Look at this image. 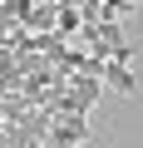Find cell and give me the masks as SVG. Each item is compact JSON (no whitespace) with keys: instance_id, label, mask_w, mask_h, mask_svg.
<instances>
[{"instance_id":"1","label":"cell","mask_w":143,"mask_h":148,"mask_svg":"<svg viewBox=\"0 0 143 148\" xmlns=\"http://www.w3.org/2000/svg\"><path fill=\"white\" fill-rule=\"evenodd\" d=\"M79 143H89V119H79V114H54V123H49V133H44V148H79Z\"/></svg>"},{"instance_id":"2","label":"cell","mask_w":143,"mask_h":148,"mask_svg":"<svg viewBox=\"0 0 143 148\" xmlns=\"http://www.w3.org/2000/svg\"><path fill=\"white\" fill-rule=\"evenodd\" d=\"M99 79H104L109 89L128 94V99L138 94V79H133V69H128V64H118V59H104V64H99Z\"/></svg>"},{"instance_id":"3","label":"cell","mask_w":143,"mask_h":148,"mask_svg":"<svg viewBox=\"0 0 143 148\" xmlns=\"http://www.w3.org/2000/svg\"><path fill=\"white\" fill-rule=\"evenodd\" d=\"M114 5H118V15H133V10H138V0H114Z\"/></svg>"},{"instance_id":"4","label":"cell","mask_w":143,"mask_h":148,"mask_svg":"<svg viewBox=\"0 0 143 148\" xmlns=\"http://www.w3.org/2000/svg\"><path fill=\"white\" fill-rule=\"evenodd\" d=\"M138 15H143V0H138Z\"/></svg>"}]
</instances>
